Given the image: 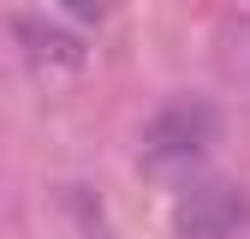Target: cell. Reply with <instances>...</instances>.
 Instances as JSON below:
<instances>
[{"label": "cell", "instance_id": "cell-1", "mask_svg": "<svg viewBox=\"0 0 250 239\" xmlns=\"http://www.w3.org/2000/svg\"><path fill=\"white\" fill-rule=\"evenodd\" d=\"M221 138V114H214L208 96H173L155 108V120L143 126V149L149 162H191L203 149H214Z\"/></svg>", "mask_w": 250, "mask_h": 239}, {"label": "cell", "instance_id": "cell-2", "mask_svg": "<svg viewBox=\"0 0 250 239\" xmlns=\"http://www.w3.org/2000/svg\"><path fill=\"white\" fill-rule=\"evenodd\" d=\"M244 221H250V197L238 186H227V179L197 186L191 197H179V209H173L179 239H232Z\"/></svg>", "mask_w": 250, "mask_h": 239}, {"label": "cell", "instance_id": "cell-3", "mask_svg": "<svg viewBox=\"0 0 250 239\" xmlns=\"http://www.w3.org/2000/svg\"><path fill=\"white\" fill-rule=\"evenodd\" d=\"M60 6H66L78 24H102V18H113V6H119V0H60Z\"/></svg>", "mask_w": 250, "mask_h": 239}]
</instances>
